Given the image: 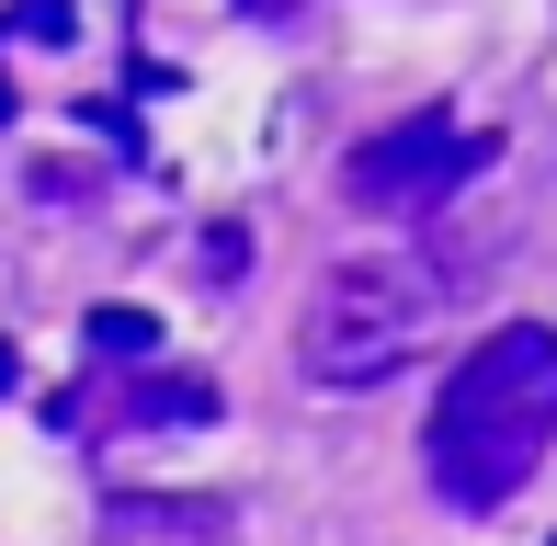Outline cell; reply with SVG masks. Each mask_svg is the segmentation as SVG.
Instances as JSON below:
<instances>
[{
	"instance_id": "10",
	"label": "cell",
	"mask_w": 557,
	"mask_h": 546,
	"mask_svg": "<svg viewBox=\"0 0 557 546\" xmlns=\"http://www.w3.org/2000/svg\"><path fill=\"white\" fill-rule=\"evenodd\" d=\"M0 126H12V69H0Z\"/></svg>"
},
{
	"instance_id": "5",
	"label": "cell",
	"mask_w": 557,
	"mask_h": 546,
	"mask_svg": "<svg viewBox=\"0 0 557 546\" xmlns=\"http://www.w3.org/2000/svg\"><path fill=\"white\" fill-rule=\"evenodd\" d=\"M81 353H103V364H148V353H160V319H148V308H91V319H81Z\"/></svg>"
},
{
	"instance_id": "1",
	"label": "cell",
	"mask_w": 557,
	"mask_h": 546,
	"mask_svg": "<svg viewBox=\"0 0 557 546\" xmlns=\"http://www.w3.org/2000/svg\"><path fill=\"white\" fill-rule=\"evenodd\" d=\"M557 444V331L546 319H500L467 364L444 376L421 421V467L455 512H500Z\"/></svg>"
},
{
	"instance_id": "7",
	"label": "cell",
	"mask_w": 557,
	"mask_h": 546,
	"mask_svg": "<svg viewBox=\"0 0 557 546\" xmlns=\"http://www.w3.org/2000/svg\"><path fill=\"white\" fill-rule=\"evenodd\" d=\"M239 262H250V239L239 228H206V285H239Z\"/></svg>"
},
{
	"instance_id": "4",
	"label": "cell",
	"mask_w": 557,
	"mask_h": 546,
	"mask_svg": "<svg viewBox=\"0 0 557 546\" xmlns=\"http://www.w3.org/2000/svg\"><path fill=\"white\" fill-rule=\"evenodd\" d=\"M58 421H103V433H125V421H216V387H206V376H137V387H114L103 410L69 399Z\"/></svg>"
},
{
	"instance_id": "9",
	"label": "cell",
	"mask_w": 557,
	"mask_h": 546,
	"mask_svg": "<svg viewBox=\"0 0 557 546\" xmlns=\"http://www.w3.org/2000/svg\"><path fill=\"white\" fill-rule=\"evenodd\" d=\"M12 376H23V353H12V342H0V399H12Z\"/></svg>"
},
{
	"instance_id": "8",
	"label": "cell",
	"mask_w": 557,
	"mask_h": 546,
	"mask_svg": "<svg viewBox=\"0 0 557 546\" xmlns=\"http://www.w3.org/2000/svg\"><path fill=\"white\" fill-rule=\"evenodd\" d=\"M239 12H250V23H296V0H239Z\"/></svg>"
},
{
	"instance_id": "3",
	"label": "cell",
	"mask_w": 557,
	"mask_h": 546,
	"mask_svg": "<svg viewBox=\"0 0 557 546\" xmlns=\"http://www.w3.org/2000/svg\"><path fill=\"white\" fill-rule=\"evenodd\" d=\"M478 171H500V137H490V126H455L444 103H421V114L375 126V137L342 160V194H352L364 216H433L455 183H478Z\"/></svg>"
},
{
	"instance_id": "6",
	"label": "cell",
	"mask_w": 557,
	"mask_h": 546,
	"mask_svg": "<svg viewBox=\"0 0 557 546\" xmlns=\"http://www.w3.org/2000/svg\"><path fill=\"white\" fill-rule=\"evenodd\" d=\"M0 35H35V46H69V35H81V12H69V0H12V23H0Z\"/></svg>"
},
{
	"instance_id": "2",
	"label": "cell",
	"mask_w": 557,
	"mask_h": 546,
	"mask_svg": "<svg viewBox=\"0 0 557 546\" xmlns=\"http://www.w3.org/2000/svg\"><path fill=\"white\" fill-rule=\"evenodd\" d=\"M433 308H444L433 262H398V251L331 262L308 285V319H296V364H308V387H387L421 353Z\"/></svg>"
}]
</instances>
